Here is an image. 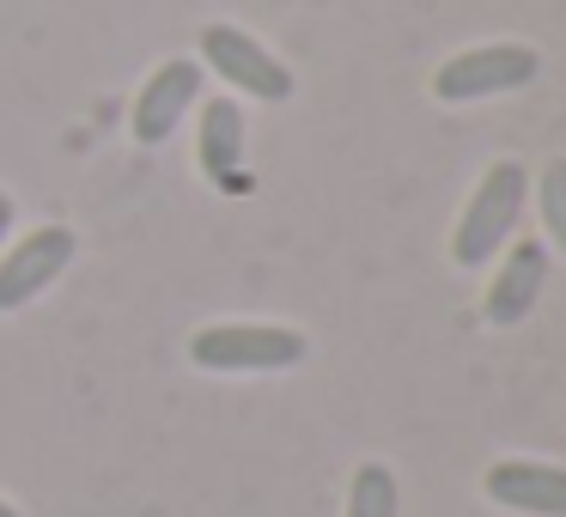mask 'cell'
Returning <instances> with one entry per match:
<instances>
[{"label":"cell","instance_id":"cell-3","mask_svg":"<svg viewBox=\"0 0 566 517\" xmlns=\"http://www.w3.org/2000/svg\"><path fill=\"white\" fill-rule=\"evenodd\" d=\"M542 55L530 43H475V50L451 55L432 74V98L439 104H481V98H505V92L536 86Z\"/></svg>","mask_w":566,"mask_h":517},{"label":"cell","instance_id":"cell-9","mask_svg":"<svg viewBox=\"0 0 566 517\" xmlns=\"http://www.w3.org/2000/svg\"><path fill=\"white\" fill-rule=\"evenodd\" d=\"M196 110H201V140H196L201 177L238 189L244 183V104L238 98H208V104H196Z\"/></svg>","mask_w":566,"mask_h":517},{"label":"cell","instance_id":"cell-4","mask_svg":"<svg viewBox=\"0 0 566 517\" xmlns=\"http://www.w3.org/2000/svg\"><path fill=\"white\" fill-rule=\"evenodd\" d=\"M201 62H208L232 92H244V98H256V104H286L293 98V67H286L269 43H256L238 25H208L201 31Z\"/></svg>","mask_w":566,"mask_h":517},{"label":"cell","instance_id":"cell-11","mask_svg":"<svg viewBox=\"0 0 566 517\" xmlns=\"http://www.w3.org/2000/svg\"><path fill=\"white\" fill-rule=\"evenodd\" d=\"M536 213H542L548 244L566 256V159H548V171L536 177Z\"/></svg>","mask_w":566,"mask_h":517},{"label":"cell","instance_id":"cell-8","mask_svg":"<svg viewBox=\"0 0 566 517\" xmlns=\"http://www.w3.org/2000/svg\"><path fill=\"white\" fill-rule=\"evenodd\" d=\"M493 505L505 511H524V517H566V468L554 463H530V456H505L481 475Z\"/></svg>","mask_w":566,"mask_h":517},{"label":"cell","instance_id":"cell-12","mask_svg":"<svg viewBox=\"0 0 566 517\" xmlns=\"http://www.w3.org/2000/svg\"><path fill=\"white\" fill-rule=\"evenodd\" d=\"M13 196H7V189H0V250H7V238H13Z\"/></svg>","mask_w":566,"mask_h":517},{"label":"cell","instance_id":"cell-5","mask_svg":"<svg viewBox=\"0 0 566 517\" xmlns=\"http://www.w3.org/2000/svg\"><path fill=\"white\" fill-rule=\"evenodd\" d=\"M201 104V62H159L153 67V80L140 86L135 110H128V135H135V147H165V140L177 135V123H184L189 110Z\"/></svg>","mask_w":566,"mask_h":517},{"label":"cell","instance_id":"cell-7","mask_svg":"<svg viewBox=\"0 0 566 517\" xmlns=\"http://www.w3.org/2000/svg\"><path fill=\"white\" fill-rule=\"evenodd\" d=\"M542 286H548V250L530 244V238L524 244H505L500 268H493V281H488V298H481V317H488L493 329H517V323L542 305Z\"/></svg>","mask_w":566,"mask_h":517},{"label":"cell","instance_id":"cell-10","mask_svg":"<svg viewBox=\"0 0 566 517\" xmlns=\"http://www.w3.org/2000/svg\"><path fill=\"white\" fill-rule=\"evenodd\" d=\"M342 517H402V487L384 463H359L347 481V511Z\"/></svg>","mask_w":566,"mask_h":517},{"label":"cell","instance_id":"cell-1","mask_svg":"<svg viewBox=\"0 0 566 517\" xmlns=\"http://www.w3.org/2000/svg\"><path fill=\"white\" fill-rule=\"evenodd\" d=\"M524 201H530V171H524L517 159H493L488 171H481L469 208L457 213V232H451L457 268H488V262L500 256L505 244H512Z\"/></svg>","mask_w":566,"mask_h":517},{"label":"cell","instance_id":"cell-13","mask_svg":"<svg viewBox=\"0 0 566 517\" xmlns=\"http://www.w3.org/2000/svg\"><path fill=\"white\" fill-rule=\"evenodd\" d=\"M0 517H19V511H13V505H7V499H0Z\"/></svg>","mask_w":566,"mask_h":517},{"label":"cell","instance_id":"cell-2","mask_svg":"<svg viewBox=\"0 0 566 517\" xmlns=\"http://www.w3.org/2000/svg\"><path fill=\"white\" fill-rule=\"evenodd\" d=\"M305 354V335L286 323H208L189 335V359L201 371H293Z\"/></svg>","mask_w":566,"mask_h":517},{"label":"cell","instance_id":"cell-6","mask_svg":"<svg viewBox=\"0 0 566 517\" xmlns=\"http://www.w3.org/2000/svg\"><path fill=\"white\" fill-rule=\"evenodd\" d=\"M74 232L67 225H38L25 232L13 250H0V310H19L43 293V286L62 281V268L74 262Z\"/></svg>","mask_w":566,"mask_h":517}]
</instances>
